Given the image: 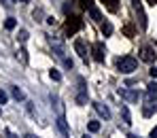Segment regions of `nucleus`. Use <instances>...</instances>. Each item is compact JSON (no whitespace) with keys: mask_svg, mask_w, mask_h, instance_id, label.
Wrapping results in <instances>:
<instances>
[{"mask_svg":"<svg viewBox=\"0 0 157 138\" xmlns=\"http://www.w3.org/2000/svg\"><path fill=\"white\" fill-rule=\"evenodd\" d=\"M147 98H149V100H157V83H151V85H149Z\"/></svg>","mask_w":157,"mask_h":138,"instance_id":"obj_12","label":"nucleus"},{"mask_svg":"<svg viewBox=\"0 0 157 138\" xmlns=\"http://www.w3.org/2000/svg\"><path fill=\"white\" fill-rule=\"evenodd\" d=\"M78 30H83V17L70 15V17L66 19V24H64V34H66V36H75Z\"/></svg>","mask_w":157,"mask_h":138,"instance_id":"obj_2","label":"nucleus"},{"mask_svg":"<svg viewBox=\"0 0 157 138\" xmlns=\"http://www.w3.org/2000/svg\"><path fill=\"white\" fill-rule=\"evenodd\" d=\"M151 138H157V125L153 128V130H151Z\"/></svg>","mask_w":157,"mask_h":138,"instance_id":"obj_28","label":"nucleus"},{"mask_svg":"<svg viewBox=\"0 0 157 138\" xmlns=\"http://www.w3.org/2000/svg\"><path fill=\"white\" fill-rule=\"evenodd\" d=\"M91 55H94L96 62H104V55H106L104 45H102V43H94V47H91Z\"/></svg>","mask_w":157,"mask_h":138,"instance_id":"obj_7","label":"nucleus"},{"mask_svg":"<svg viewBox=\"0 0 157 138\" xmlns=\"http://www.w3.org/2000/svg\"><path fill=\"white\" fill-rule=\"evenodd\" d=\"M149 75H151V77H153V79H157V66H153V68H151V70H149Z\"/></svg>","mask_w":157,"mask_h":138,"instance_id":"obj_27","label":"nucleus"},{"mask_svg":"<svg viewBox=\"0 0 157 138\" xmlns=\"http://www.w3.org/2000/svg\"><path fill=\"white\" fill-rule=\"evenodd\" d=\"M155 110H157V106H144V110H142V113H144V117H151Z\"/></svg>","mask_w":157,"mask_h":138,"instance_id":"obj_22","label":"nucleus"},{"mask_svg":"<svg viewBox=\"0 0 157 138\" xmlns=\"http://www.w3.org/2000/svg\"><path fill=\"white\" fill-rule=\"evenodd\" d=\"M21 2H28V0H21Z\"/></svg>","mask_w":157,"mask_h":138,"instance_id":"obj_32","label":"nucleus"},{"mask_svg":"<svg viewBox=\"0 0 157 138\" xmlns=\"http://www.w3.org/2000/svg\"><path fill=\"white\" fill-rule=\"evenodd\" d=\"M106 9H108L110 13H117V9H119V2H117V0H106Z\"/></svg>","mask_w":157,"mask_h":138,"instance_id":"obj_17","label":"nucleus"},{"mask_svg":"<svg viewBox=\"0 0 157 138\" xmlns=\"http://www.w3.org/2000/svg\"><path fill=\"white\" fill-rule=\"evenodd\" d=\"M0 113H2V110H0Z\"/></svg>","mask_w":157,"mask_h":138,"instance_id":"obj_34","label":"nucleus"},{"mask_svg":"<svg viewBox=\"0 0 157 138\" xmlns=\"http://www.w3.org/2000/svg\"><path fill=\"white\" fill-rule=\"evenodd\" d=\"M123 34H125V36H134V34H136V28L132 26V24L123 26Z\"/></svg>","mask_w":157,"mask_h":138,"instance_id":"obj_18","label":"nucleus"},{"mask_svg":"<svg viewBox=\"0 0 157 138\" xmlns=\"http://www.w3.org/2000/svg\"><path fill=\"white\" fill-rule=\"evenodd\" d=\"M49 75H51V79H53V81H59V79H62V75H59L57 70H51Z\"/></svg>","mask_w":157,"mask_h":138,"instance_id":"obj_26","label":"nucleus"},{"mask_svg":"<svg viewBox=\"0 0 157 138\" xmlns=\"http://www.w3.org/2000/svg\"><path fill=\"white\" fill-rule=\"evenodd\" d=\"M87 128H89V132H98L100 130V121H89Z\"/></svg>","mask_w":157,"mask_h":138,"instance_id":"obj_19","label":"nucleus"},{"mask_svg":"<svg viewBox=\"0 0 157 138\" xmlns=\"http://www.w3.org/2000/svg\"><path fill=\"white\" fill-rule=\"evenodd\" d=\"M147 2H149V4H157V0H147Z\"/></svg>","mask_w":157,"mask_h":138,"instance_id":"obj_30","label":"nucleus"},{"mask_svg":"<svg viewBox=\"0 0 157 138\" xmlns=\"http://www.w3.org/2000/svg\"><path fill=\"white\" fill-rule=\"evenodd\" d=\"M94 109L98 110V113H100L104 119H108V117H110V110H108V106H106V104H102V102H94Z\"/></svg>","mask_w":157,"mask_h":138,"instance_id":"obj_10","label":"nucleus"},{"mask_svg":"<svg viewBox=\"0 0 157 138\" xmlns=\"http://www.w3.org/2000/svg\"><path fill=\"white\" fill-rule=\"evenodd\" d=\"M130 138H140V136H134V134H130Z\"/></svg>","mask_w":157,"mask_h":138,"instance_id":"obj_31","label":"nucleus"},{"mask_svg":"<svg viewBox=\"0 0 157 138\" xmlns=\"http://www.w3.org/2000/svg\"><path fill=\"white\" fill-rule=\"evenodd\" d=\"M6 100H9L6 91H4V89H0V104H6Z\"/></svg>","mask_w":157,"mask_h":138,"instance_id":"obj_24","label":"nucleus"},{"mask_svg":"<svg viewBox=\"0 0 157 138\" xmlns=\"http://www.w3.org/2000/svg\"><path fill=\"white\" fill-rule=\"evenodd\" d=\"M89 15H91V19H94V21H102V13H100L96 6H91V9H89Z\"/></svg>","mask_w":157,"mask_h":138,"instance_id":"obj_15","label":"nucleus"},{"mask_svg":"<svg viewBox=\"0 0 157 138\" xmlns=\"http://www.w3.org/2000/svg\"><path fill=\"white\" fill-rule=\"evenodd\" d=\"M155 57H157V53H155V49H153V47H142V49H140V59H142V62L153 64V62H155Z\"/></svg>","mask_w":157,"mask_h":138,"instance_id":"obj_5","label":"nucleus"},{"mask_svg":"<svg viewBox=\"0 0 157 138\" xmlns=\"http://www.w3.org/2000/svg\"><path fill=\"white\" fill-rule=\"evenodd\" d=\"M134 11H136V15H138V21H140V28L144 30L147 28V15H144V11H142V4L136 0L134 2Z\"/></svg>","mask_w":157,"mask_h":138,"instance_id":"obj_8","label":"nucleus"},{"mask_svg":"<svg viewBox=\"0 0 157 138\" xmlns=\"http://www.w3.org/2000/svg\"><path fill=\"white\" fill-rule=\"evenodd\" d=\"M19 40H21V43H26V40H28V32H26V30H19Z\"/></svg>","mask_w":157,"mask_h":138,"instance_id":"obj_25","label":"nucleus"},{"mask_svg":"<svg viewBox=\"0 0 157 138\" xmlns=\"http://www.w3.org/2000/svg\"><path fill=\"white\" fill-rule=\"evenodd\" d=\"M17 57L24 62V64H28V51L26 49H19V53H17Z\"/></svg>","mask_w":157,"mask_h":138,"instance_id":"obj_21","label":"nucleus"},{"mask_svg":"<svg viewBox=\"0 0 157 138\" xmlns=\"http://www.w3.org/2000/svg\"><path fill=\"white\" fill-rule=\"evenodd\" d=\"M121 115H123V121H125V123L130 125V123H132V115H130V109H128L125 104L121 106Z\"/></svg>","mask_w":157,"mask_h":138,"instance_id":"obj_16","label":"nucleus"},{"mask_svg":"<svg viewBox=\"0 0 157 138\" xmlns=\"http://www.w3.org/2000/svg\"><path fill=\"white\" fill-rule=\"evenodd\" d=\"M117 68H119V72H123V75H132V72L138 68V62H136L132 55H123V57H117Z\"/></svg>","mask_w":157,"mask_h":138,"instance_id":"obj_1","label":"nucleus"},{"mask_svg":"<svg viewBox=\"0 0 157 138\" xmlns=\"http://www.w3.org/2000/svg\"><path fill=\"white\" fill-rule=\"evenodd\" d=\"M83 138H89V136H83Z\"/></svg>","mask_w":157,"mask_h":138,"instance_id":"obj_33","label":"nucleus"},{"mask_svg":"<svg viewBox=\"0 0 157 138\" xmlns=\"http://www.w3.org/2000/svg\"><path fill=\"white\" fill-rule=\"evenodd\" d=\"M11 96H13V98H15V100H17V102H19V100H24V98H26V96H24V91H21V89H19V87H15V85H13V87H11Z\"/></svg>","mask_w":157,"mask_h":138,"instance_id":"obj_14","label":"nucleus"},{"mask_svg":"<svg viewBox=\"0 0 157 138\" xmlns=\"http://www.w3.org/2000/svg\"><path fill=\"white\" fill-rule=\"evenodd\" d=\"M75 51H77L83 59H87V49H85V43H83V40H75Z\"/></svg>","mask_w":157,"mask_h":138,"instance_id":"obj_11","label":"nucleus"},{"mask_svg":"<svg viewBox=\"0 0 157 138\" xmlns=\"http://www.w3.org/2000/svg\"><path fill=\"white\" fill-rule=\"evenodd\" d=\"M47 38H49V45L55 49V53L59 55L62 59H66V47H64L62 38H59V36H47Z\"/></svg>","mask_w":157,"mask_h":138,"instance_id":"obj_3","label":"nucleus"},{"mask_svg":"<svg viewBox=\"0 0 157 138\" xmlns=\"http://www.w3.org/2000/svg\"><path fill=\"white\" fill-rule=\"evenodd\" d=\"M4 26H6V30H13V28L17 26V21H15V19H13V17H9V19H6V24H4Z\"/></svg>","mask_w":157,"mask_h":138,"instance_id":"obj_23","label":"nucleus"},{"mask_svg":"<svg viewBox=\"0 0 157 138\" xmlns=\"http://www.w3.org/2000/svg\"><path fill=\"white\" fill-rule=\"evenodd\" d=\"M77 104H87V87H85V79H78V91H77Z\"/></svg>","mask_w":157,"mask_h":138,"instance_id":"obj_4","label":"nucleus"},{"mask_svg":"<svg viewBox=\"0 0 157 138\" xmlns=\"http://www.w3.org/2000/svg\"><path fill=\"white\" fill-rule=\"evenodd\" d=\"M24 138H36V136H34V134H26Z\"/></svg>","mask_w":157,"mask_h":138,"instance_id":"obj_29","label":"nucleus"},{"mask_svg":"<svg viewBox=\"0 0 157 138\" xmlns=\"http://www.w3.org/2000/svg\"><path fill=\"white\" fill-rule=\"evenodd\" d=\"M102 34H104V36H108V34H113V26H110L108 21H106V24H102Z\"/></svg>","mask_w":157,"mask_h":138,"instance_id":"obj_20","label":"nucleus"},{"mask_svg":"<svg viewBox=\"0 0 157 138\" xmlns=\"http://www.w3.org/2000/svg\"><path fill=\"white\" fill-rule=\"evenodd\" d=\"M55 123H57V130H59L62 138H70V130H68V123H66V119H64L62 115L57 117V121H55Z\"/></svg>","mask_w":157,"mask_h":138,"instance_id":"obj_9","label":"nucleus"},{"mask_svg":"<svg viewBox=\"0 0 157 138\" xmlns=\"http://www.w3.org/2000/svg\"><path fill=\"white\" fill-rule=\"evenodd\" d=\"M75 2H77L78 9H83V11H89L94 6V0H75Z\"/></svg>","mask_w":157,"mask_h":138,"instance_id":"obj_13","label":"nucleus"},{"mask_svg":"<svg viewBox=\"0 0 157 138\" xmlns=\"http://www.w3.org/2000/svg\"><path fill=\"white\" fill-rule=\"evenodd\" d=\"M119 96H121L123 100H128V102H138V98H140L138 91H134V89H125V87L119 89Z\"/></svg>","mask_w":157,"mask_h":138,"instance_id":"obj_6","label":"nucleus"}]
</instances>
